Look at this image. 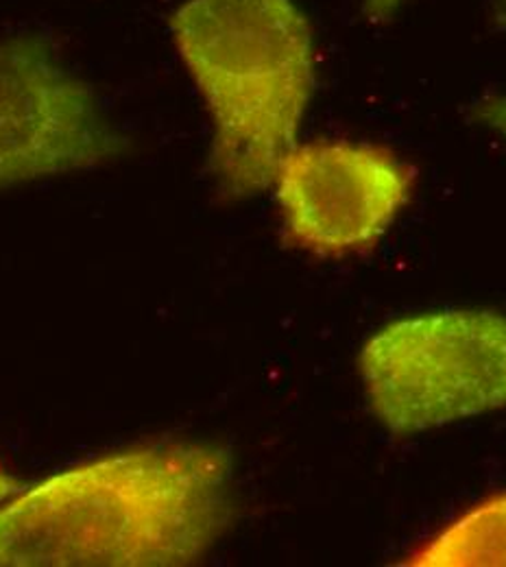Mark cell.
Wrapping results in <instances>:
<instances>
[{
    "label": "cell",
    "instance_id": "6da1fadb",
    "mask_svg": "<svg viewBox=\"0 0 506 567\" xmlns=\"http://www.w3.org/2000/svg\"><path fill=\"white\" fill-rule=\"evenodd\" d=\"M231 519V456L159 441L81 463L0 508V567H175Z\"/></svg>",
    "mask_w": 506,
    "mask_h": 567
},
{
    "label": "cell",
    "instance_id": "7a4b0ae2",
    "mask_svg": "<svg viewBox=\"0 0 506 567\" xmlns=\"http://www.w3.org/2000/svg\"><path fill=\"white\" fill-rule=\"evenodd\" d=\"M168 29L210 121L227 202L273 186L314 92V33L295 0H186Z\"/></svg>",
    "mask_w": 506,
    "mask_h": 567
},
{
    "label": "cell",
    "instance_id": "3957f363",
    "mask_svg": "<svg viewBox=\"0 0 506 567\" xmlns=\"http://www.w3.org/2000/svg\"><path fill=\"white\" fill-rule=\"evenodd\" d=\"M375 420L395 436L506 409V317L434 310L373 332L359 355Z\"/></svg>",
    "mask_w": 506,
    "mask_h": 567
},
{
    "label": "cell",
    "instance_id": "277c9868",
    "mask_svg": "<svg viewBox=\"0 0 506 567\" xmlns=\"http://www.w3.org/2000/svg\"><path fill=\"white\" fill-rule=\"evenodd\" d=\"M127 148L92 85L47 38L0 40V193L101 168Z\"/></svg>",
    "mask_w": 506,
    "mask_h": 567
},
{
    "label": "cell",
    "instance_id": "5b68a950",
    "mask_svg": "<svg viewBox=\"0 0 506 567\" xmlns=\"http://www.w3.org/2000/svg\"><path fill=\"white\" fill-rule=\"evenodd\" d=\"M415 171L384 146L295 144L273 186L290 243L321 258L371 247L404 210Z\"/></svg>",
    "mask_w": 506,
    "mask_h": 567
},
{
    "label": "cell",
    "instance_id": "8992f818",
    "mask_svg": "<svg viewBox=\"0 0 506 567\" xmlns=\"http://www.w3.org/2000/svg\"><path fill=\"white\" fill-rule=\"evenodd\" d=\"M417 567H506V492L494 494L441 528L406 561Z\"/></svg>",
    "mask_w": 506,
    "mask_h": 567
},
{
    "label": "cell",
    "instance_id": "52a82bcc",
    "mask_svg": "<svg viewBox=\"0 0 506 567\" xmlns=\"http://www.w3.org/2000/svg\"><path fill=\"white\" fill-rule=\"evenodd\" d=\"M476 118L506 138V96H492L481 101L476 107Z\"/></svg>",
    "mask_w": 506,
    "mask_h": 567
},
{
    "label": "cell",
    "instance_id": "ba28073f",
    "mask_svg": "<svg viewBox=\"0 0 506 567\" xmlns=\"http://www.w3.org/2000/svg\"><path fill=\"white\" fill-rule=\"evenodd\" d=\"M402 2L404 0H364V16L375 24H384L397 13Z\"/></svg>",
    "mask_w": 506,
    "mask_h": 567
},
{
    "label": "cell",
    "instance_id": "9c48e42d",
    "mask_svg": "<svg viewBox=\"0 0 506 567\" xmlns=\"http://www.w3.org/2000/svg\"><path fill=\"white\" fill-rule=\"evenodd\" d=\"M16 492V481L0 465V502Z\"/></svg>",
    "mask_w": 506,
    "mask_h": 567
},
{
    "label": "cell",
    "instance_id": "30bf717a",
    "mask_svg": "<svg viewBox=\"0 0 506 567\" xmlns=\"http://www.w3.org/2000/svg\"><path fill=\"white\" fill-rule=\"evenodd\" d=\"M494 2V11L503 18V20H506V0H492Z\"/></svg>",
    "mask_w": 506,
    "mask_h": 567
}]
</instances>
